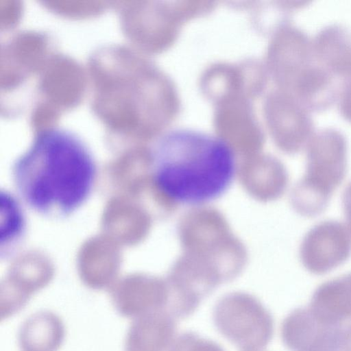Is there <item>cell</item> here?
I'll return each instance as SVG.
<instances>
[{"label": "cell", "instance_id": "cell-15", "mask_svg": "<svg viewBox=\"0 0 351 351\" xmlns=\"http://www.w3.org/2000/svg\"><path fill=\"white\" fill-rule=\"evenodd\" d=\"M337 99L341 114L351 121V77L346 79L339 86Z\"/></svg>", "mask_w": 351, "mask_h": 351}, {"label": "cell", "instance_id": "cell-12", "mask_svg": "<svg viewBox=\"0 0 351 351\" xmlns=\"http://www.w3.org/2000/svg\"><path fill=\"white\" fill-rule=\"evenodd\" d=\"M123 287L112 296L113 306L122 316L138 318L145 315L167 311L169 295L156 284Z\"/></svg>", "mask_w": 351, "mask_h": 351}, {"label": "cell", "instance_id": "cell-9", "mask_svg": "<svg viewBox=\"0 0 351 351\" xmlns=\"http://www.w3.org/2000/svg\"><path fill=\"white\" fill-rule=\"evenodd\" d=\"M317 59L335 76L351 77V28L332 23L319 29L312 38Z\"/></svg>", "mask_w": 351, "mask_h": 351}, {"label": "cell", "instance_id": "cell-17", "mask_svg": "<svg viewBox=\"0 0 351 351\" xmlns=\"http://www.w3.org/2000/svg\"><path fill=\"white\" fill-rule=\"evenodd\" d=\"M339 351H351V323L343 330Z\"/></svg>", "mask_w": 351, "mask_h": 351}, {"label": "cell", "instance_id": "cell-4", "mask_svg": "<svg viewBox=\"0 0 351 351\" xmlns=\"http://www.w3.org/2000/svg\"><path fill=\"white\" fill-rule=\"evenodd\" d=\"M213 322L218 331L241 351H261L274 334V319L256 298L229 294L215 305Z\"/></svg>", "mask_w": 351, "mask_h": 351}, {"label": "cell", "instance_id": "cell-6", "mask_svg": "<svg viewBox=\"0 0 351 351\" xmlns=\"http://www.w3.org/2000/svg\"><path fill=\"white\" fill-rule=\"evenodd\" d=\"M341 326L326 322L308 307L293 310L284 319L280 335L290 351H339Z\"/></svg>", "mask_w": 351, "mask_h": 351}, {"label": "cell", "instance_id": "cell-16", "mask_svg": "<svg viewBox=\"0 0 351 351\" xmlns=\"http://www.w3.org/2000/svg\"><path fill=\"white\" fill-rule=\"evenodd\" d=\"M342 205L346 221V226L351 234V182L343 193Z\"/></svg>", "mask_w": 351, "mask_h": 351}, {"label": "cell", "instance_id": "cell-7", "mask_svg": "<svg viewBox=\"0 0 351 351\" xmlns=\"http://www.w3.org/2000/svg\"><path fill=\"white\" fill-rule=\"evenodd\" d=\"M277 135L281 146L290 152L306 147L315 132L312 115L293 95H279L275 101Z\"/></svg>", "mask_w": 351, "mask_h": 351}, {"label": "cell", "instance_id": "cell-3", "mask_svg": "<svg viewBox=\"0 0 351 351\" xmlns=\"http://www.w3.org/2000/svg\"><path fill=\"white\" fill-rule=\"evenodd\" d=\"M346 171L347 141L343 133L332 126L315 131L306 145L304 176L293 192L295 209L308 217L321 214Z\"/></svg>", "mask_w": 351, "mask_h": 351}, {"label": "cell", "instance_id": "cell-14", "mask_svg": "<svg viewBox=\"0 0 351 351\" xmlns=\"http://www.w3.org/2000/svg\"><path fill=\"white\" fill-rule=\"evenodd\" d=\"M171 351H225L218 343L186 331L177 337Z\"/></svg>", "mask_w": 351, "mask_h": 351}, {"label": "cell", "instance_id": "cell-10", "mask_svg": "<svg viewBox=\"0 0 351 351\" xmlns=\"http://www.w3.org/2000/svg\"><path fill=\"white\" fill-rule=\"evenodd\" d=\"M309 308L330 324L341 326L351 319V273L320 285L312 295Z\"/></svg>", "mask_w": 351, "mask_h": 351}, {"label": "cell", "instance_id": "cell-8", "mask_svg": "<svg viewBox=\"0 0 351 351\" xmlns=\"http://www.w3.org/2000/svg\"><path fill=\"white\" fill-rule=\"evenodd\" d=\"M175 319L166 311L135 319L126 335L125 351H171L178 337Z\"/></svg>", "mask_w": 351, "mask_h": 351}, {"label": "cell", "instance_id": "cell-11", "mask_svg": "<svg viewBox=\"0 0 351 351\" xmlns=\"http://www.w3.org/2000/svg\"><path fill=\"white\" fill-rule=\"evenodd\" d=\"M65 337L60 317L49 311L31 315L21 325L19 345L22 351H57Z\"/></svg>", "mask_w": 351, "mask_h": 351}, {"label": "cell", "instance_id": "cell-2", "mask_svg": "<svg viewBox=\"0 0 351 351\" xmlns=\"http://www.w3.org/2000/svg\"><path fill=\"white\" fill-rule=\"evenodd\" d=\"M149 159L156 189L181 206H199L219 199L237 173L234 152L225 140L191 128L163 133L153 143Z\"/></svg>", "mask_w": 351, "mask_h": 351}, {"label": "cell", "instance_id": "cell-13", "mask_svg": "<svg viewBox=\"0 0 351 351\" xmlns=\"http://www.w3.org/2000/svg\"><path fill=\"white\" fill-rule=\"evenodd\" d=\"M1 250L5 255L17 247L25 232L26 221L18 200L10 193H1Z\"/></svg>", "mask_w": 351, "mask_h": 351}, {"label": "cell", "instance_id": "cell-5", "mask_svg": "<svg viewBox=\"0 0 351 351\" xmlns=\"http://www.w3.org/2000/svg\"><path fill=\"white\" fill-rule=\"evenodd\" d=\"M300 254L306 270L315 275L325 274L351 256V234L340 222L322 221L305 234Z\"/></svg>", "mask_w": 351, "mask_h": 351}, {"label": "cell", "instance_id": "cell-1", "mask_svg": "<svg viewBox=\"0 0 351 351\" xmlns=\"http://www.w3.org/2000/svg\"><path fill=\"white\" fill-rule=\"evenodd\" d=\"M96 161L75 133L58 126L43 128L14 160L12 177L21 199L40 215L62 219L90 196Z\"/></svg>", "mask_w": 351, "mask_h": 351}]
</instances>
